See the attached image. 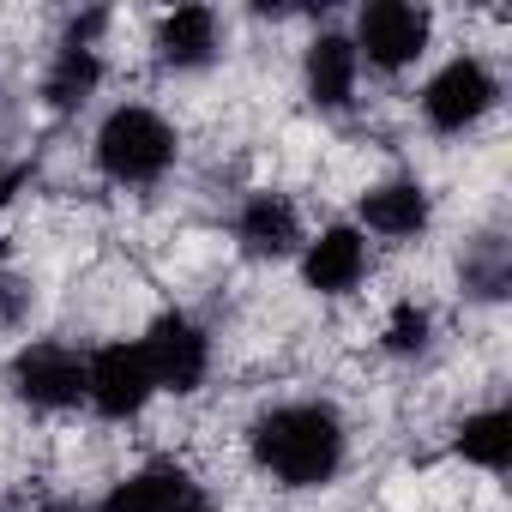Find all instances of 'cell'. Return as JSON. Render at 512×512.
Returning a JSON list of instances; mask_svg holds the SVG:
<instances>
[{
    "label": "cell",
    "instance_id": "cell-1",
    "mask_svg": "<svg viewBox=\"0 0 512 512\" xmlns=\"http://www.w3.org/2000/svg\"><path fill=\"white\" fill-rule=\"evenodd\" d=\"M247 452L278 488H326V482H338V470L350 458V428H344L338 404L290 398V404H272L266 416H253Z\"/></svg>",
    "mask_w": 512,
    "mask_h": 512
},
{
    "label": "cell",
    "instance_id": "cell-2",
    "mask_svg": "<svg viewBox=\"0 0 512 512\" xmlns=\"http://www.w3.org/2000/svg\"><path fill=\"white\" fill-rule=\"evenodd\" d=\"M91 157L97 169L115 181V187H157L175 157H181V139L175 127L151 109V103H121L97 121V139H91Z\"/></svg>",
    "mask_w": 512,
    "mask_h": 512
},
{
    "label": "cell",
    "instance_id": "cell-3",
    "mask_svg": "<svg viewBox=\"0 0 512 512\" xmlns=\"http://www.w3.org/2000/svg\"><path fill=\"white\" fill-rule=\"evenodd\" d=\"M428 43H434V13L416 0H368L350 31L356 61L374 73H410L428 55Z\"/></svg>",
    "mask_w": 512,
    "mask_h": 512
},
{
    "label": "cell",
    "instance_id": "cell-4",
    "mask_svg": "<svg viewBox=\"0 0 512 512\" xmlns=\"http://www.w3.org/2000/svg\"><path fill=\"white\" fill-rule=\"evenodd\" d=\"M500 109V73L482 55H452L428 85H422V121L446 139L482 127Z\"/></svg>",
    "mask_w": 512,
    "mask_h": 512
},
{
    "label": "cell",
    "instance_id": "cell-5",
    "mask_svg": "<svg viewBox=\"0 0 512 512\" xmlns=\"http://www.w3.org/2000/svg\"><path fill=\"white\" fill-rule=\"evenodd\" d=\"M7 386L31 410H73V404H85V356L61 338L19 344L7 362Z\"/></svg>",
    "mask_w": 512,
    "mask_h": 512
},
{
    "label": "cell",
    "instance_id": "cell-6",
    "mask_svg": "<svg viewBox=\"0 0 512 512\" xmlns=\"http://www.w3.org/2000/svg\"><path fill=\"white\" fill-rule=\"evenodd\" d=\"M139 350H145V362H151L157 392L193 398V392L205 386V374H211V338H205V326H199L193 314H181V308L157 314V320L145 326Z\"/></svg>",
    "mask_w": 512,
    "mask_h": 512
},
{
    "label": "cell",
    "instance_id": "cell-7",
    "mask_svg": "<svg viewBox=\"0 0 512 512\" xmlns=\"http://www.w3.org/2000/svg\"><path fill=\"white\" fill-rule=\"evenodd\" d=\"M151 398H157V380H151V362L139 344H103L85 356V404L103 422H133V416H145Z\"/></svg>",
    "mask_w": 512,
    "mask_h": 512
},
{
    "label": "cell",
    "instance_id": "cell-8",
    "mask_svg": "<svg viewBox=\"0 0 512 512\" xmlns=\"http://www.w3.org/2000/svg\"><path fill=\"white\" fill-rule=\"evenodd\" d=\"M368 278V235L356 223H326L302 241V284L314 296H350Z\"/></svg>",
    "mask_w": 512,
    "mask_h": 512
},
{
    "label": "cell",
    "instance_id": "cell-9",
    "mask_svg": "<svg viewBox=\"0 0 512 512\" xmlns=\"http://www.w3.org/2000/svg\"><path fill=\"white\" fill-rule=\"evenodd\" d=\"M235 241L247 260H290L302 253V211L290 193H247L235 211Z\"/></svg>",
    "mask_w": 512,
    "mask_h": 512
},
{
    "label": "cell",
    "instance_id": "cell-10",
    "mask_svg": "<svg viewBox=\"0 0 512 512\" xmlns=\"http://www.w3.org/2000/svg\"><path fill=\"white\" fill-rule=\"evenodd\" d=\"M428 223H434V199H428V187L416 175H386V181H374L362 193V223H356L362 235L416 241V235H428Z\"/></svg>",
    "mask_w": 512,
    "mask_h": 512
},
{
    "label": "cell",
    "instance_id": "cell-11",
    "mask_svg": "<svg viewBox=\"0 0 512 512\" xmlns=\"http://www.w3.org/2000/svg\"><path fill=\"white\" fill-rule=\"evenodd\" d=\"M356 85H362V61H356L350 37L344 31H320L302 49V91H308V103L338 115V109L356 103Z\"/></svg>",
    "mask_w": 512,
    "mask_h": 512
},
{
    "label": "cell",
    "instance_id": "cell-12",
    "mask_svg": "<svg viewBox=\"0 0 512 512\" xmlns=\"http://www.w3.org/2000/svg\"><path fill=\"white\" fill-rule=\"evenodd\" d=\"M151 49H157V67H169V73H199V67L217 61V49H223V25H217L211 7H175V13L157 19Z\"/></svg>",
    "mask_w": 512,
    "mask_h": 512
},
{
    "label": "cell",
    "instance_id": "cell-13",
    "mask_svg": "<svg viewBox=\"0 0 512 512\" xmlns=\"http://www.w3.org/2000/svg\"><path fill=\"white\" fill-rule=\"evenodd\" d=\"M193 488H199V482H193L175 458H151V464H139L133 476H121L91 512H175Z\"/></svg>",
    "mask_w": 512,
    "mask_h": 512
},
{
    "label": "cell",
    "instance_id": "cell-14",
    "mask_svg": "<svg viewBox=\"0 0 512 512\" xmlns=\"http://www.w3.org/2000/svg\"><path fill=\"white\" fill-rule=\"evenodd\" d=\"M103 85V49H79V43H61L43 67V103L49 109H79L91 91Z\"/></svg>",
    "mask_w": 512,
    "mask_h": 512
},
{
    "label": "cell",
    "instance_id": "cell-15",
    "mask_svg": "<svg viewBox=\"0 0 512 512\" xmlns=\"http://www.w3.org/2000/svg\"><path fill=\"white\" fill-rule=\"evenodd\" d=\"M458 458L464 464H476V470H488V476H500L506 464H512V416L500 410V404H488V410H470L464 422H458Z\"/></svg>",
    "mask_w": 512,
    "mask_h": 512
},
{
    "label": "cell",
    "instance_id": "cell-16",
    "mask_svg": "<svg viewBox=\"0 0 512 512\" xmlns=\"http://www.w3.org/2000/svg\"><path fill=\"white\" fill-rule=\"evenodd\" d=\"M380 344H386V356H422L428 344H434V314L422 308V302H398L392 314H386V332H380Z\"/></svg>",
    "mask_w": 512,
    "mask_h": 512
},
{
    "label": "cell",
    "instance_id": "cell-17",
    "mask_svg": "<svg viewBox=\"0 0 512 512\" xmlns=\"http://www.w3.org/2000/svg\"><path fill=\"white\" fill-rule=\"evenodd\" d=\"M464 278H470L476 296H506V247L500 241H482V253L464 266Z\"/></svg>",
    "mask_w": 512,
    "mask_h": 512
},
{
    "label": "cell",
    "instance_id": "cell-18",
    "mask_svg": "<svg viewBox=\"0 0 512 512\" xmlns=\"http://www.w3.org/2000/svg\"><path fill=\"white\" fill-rule=\"evenodd\" d=\"M19 187H25V163H13L7 151H0V205H7Z\"/></svg>",
    "mask_w": 512,
    "mask_h": 512
},
{
    "label": "cell",
    "instance_id": "cell-19",
    "mask_svg": "<svg viewBox=\"0 0 512 512\" xmlns=\"http://www.w3.org/2000/svg\"><path fill=\"white\" fill-rule=\"evenodd\" d=\"M31 512H91L85 500H73V494H49V500H37Z\"/></svg>",
    "mask_w": 512,
    "mask_h": 512
},
{
    "label": "cell",
    "instance_id": "cell-20",
    "mask_svg": "<svg viewBox=\"0 0 512 512\" xmlns=\"http://www.w3.org/2000/svg\"><path fill=\"white\" fill-rule=\"evenodd\" d=\"M175 512H217V506H211V494H205V488H193V494H187Z\"/></svg>",
    "mask_w": 512,
    "mask_h": 512
}]
</instances>
